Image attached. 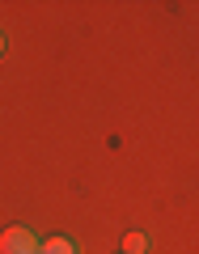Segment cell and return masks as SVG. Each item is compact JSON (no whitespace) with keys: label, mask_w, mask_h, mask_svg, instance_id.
<instances>
[{"label":"cell","mask_w":199,"mask_h":254,"mask_svg":"<svg viewBox=\"0 0 199 254\" xmlns=\"http://www.w3.org/2000/svg\"><path fill=\"white\" fill-rule=\"evenodd\" d=\"M144 246H148V242H144V233H127L123 250H127V254H144Z\"/></svg>","instance_id":"3"},{"label":"cell","mask_w":199,"mask_h":254,"mask_svg":"<svg viewBox=\"0 0 199 254\" xmlns=\"http://www.w3.org/2000/svg\"><path fill=\"white\" fill-rule=\"evenodd\" d=\"M0 51H4V34H0Z\"/></svg>","instance_id":"4"},{"label":"cell","mask_w":199,"mask_h":254,"mask_svg":"<svg viewBox=\"0 0 199 254\" xmlns=\"http://www.w3.org/2000/svg\"><path fill=\"white\" fill-rule=\"evenodd\" d=\"M43 254H76V246L68 237H51V242H43Z\"/></svg>","instance_id":"2"},{"label":"cell","mask_w":199,"mask_h":254,"mask_svg":"<svg viewBox=\"0 0 199 254\" xmlns=\"http://www.w3.org/2000/svg\"><path fill=\"white\" fill-rule=\"evenodd\" d=\"M0 254H43V246L30 229H4L0 233Z\"/></svg>","instance_id":"1"}]
</instances>
